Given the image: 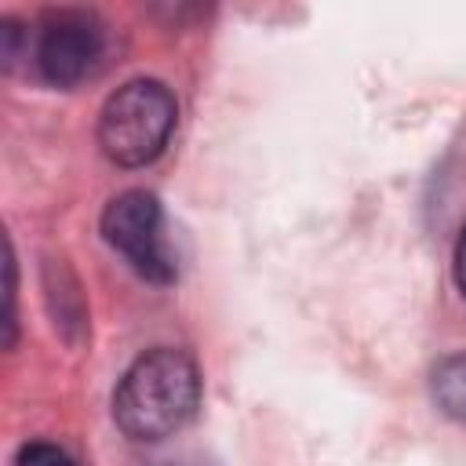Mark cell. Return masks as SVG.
<instances>
[{"label": "cell", "instance_id": "cell-5", "mask_svg": "<svg viewBox=\"0 0 466 466\" xmlns=\"http://www.w3.org/2000/svg\"><path fill=\"white\" fill-rule=\"evenodd\" d=\"M430 397L448 419L466 426V353L444 357L430 371Z\"/></svg>", "mask_w": 466, "mask_h": 466}, {"label": "cell", "instance_id": "cell-2", "mask_svg": "<svg viewBox=\"0 0 466 466\" xmlns=\"http://www.w3.org/2000/svg\"><path fill=\"white\" fill-rule=\"evenodd\" d=\"M175 120L178 106L171 87L142 76L106 98L98 113V146L116 167H146L164 153Z\"/></svg>", "mask_w": 466, "mask_h": 466}, {"label": "cell", "instance_id": "cell-8", "mask_svg": "<svg viewBox=\"0 0 466 466\" xmlns=\"http://www.w3.org/2000/svg\"><path fill=\"white\" fill-rule=\"evenodd\" d=\"M4 33H7V36H15V25L7 22V25H4ZM4 58H7V62L15 58V40H7V51H4Z\"/></svg>", "mask_w": 466, "mask_h": 466}, {"label": "cell", "instance_id": "cell-3", "mask_svg": "<svg viewBox=\"0 0 466 466\" xmlns=\"http://www.w3.org/2000/svg\"><path fill=\"white\" fill-rule=\"evenodd\" d=\"M102 237L120 251L131 269L153 284L175 280V258L164 244V211L160 200L146 189H127L113 197L102 211Z\"/></svg>", "mask_w": 466, "mask_h": 466}, {"label": "cell", "instance_id": "cell-6", "mask_svg": "<svg viewBox=\"0 0 466 466\" xmlns=\"http://www.w3.org/2000/svg\"><path fill=\"white\" fill-rule=\"evenodd\" d=\"M15 466H76V459L58 448V444H47V441H29L18 448L15 455Z\"/></svg>", "mask_w": 466, "mask_h": 466}, {"label": "cell", "instance_id": "cell-1", "mask_svg": "<svg viewBox=\"0 0 466 466\" xmlns=\"http://www.w3.org/2000/svg\"><path fill=\"white\" fill-rule=\"evenodd\" d=\"M200 404L197 364L182 350L142 353L113 390V419L131 441H164L178 433Z\"/></svg>", "mask_w": 466, "mask_h": 466}, {"label": "cell", "instance_id": "cell-4", "mask_svg": "<svg viewBox=\"0 0 466 466\" xmlns=\"http://www.w3.org/2000/svg\"><path fill=\"white\" fill-rule=\"evenodd\" d=\"M102 51H106L102 22L87 11L66 7V11H51L40 22L33 58H36V69L47 84L73 87L98 69Z\"/></svg>", "mask_w": 466, "mask_h": 466}, {"label": "cell", "instance_id": "cell-7", "mask_svg": "<svg viewBox=\"0 0 466 466\" xmlns=\"http://www.w3.org/2000/svg\"><path fill=\"white\" fill-rule=\"evenodd\" d=\"M451 269H455V284H459V291H462V299H466V226H462V233H459V240H455Z\"/></svg>", "mask_w": 466, "mask_h": 466}]
</instances>
